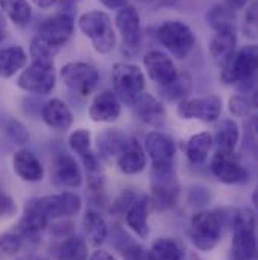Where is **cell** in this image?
Returning a JSON list of instances; mask_svg holds the SVG:
<instances>
[{
  "instance_id": "6da1fadb",
  "label": "cell",
  "mask_w": 258,
  "mask_h": 260,
  "mask_svg": "<svg viewBox=\"0 0 258 260\" xmlns=\"http://www.w3.org/2000/svg\"><path fill=\"white\" fill-rule=\"evenodd\" d=\"M257 215L245 206L233 215L231 260H255L257 257Z\"/></svg>"
},
{
  "instance_id": "7a4b0ae2",
  "label": "cell",
  "mask_w": 258,
  "mask_h": 260,
  "mask_svg": "<svg viewBox=\"0 0 258 260\" xmlns=\"http://www.w3.org/2000/svg\"><path fill=\"white\" fill-rule=\"evenodd\" d=\"M79 29L86 38H89L97 53L106 55L114 50L117 44V35L112 20L104 11H88L82 14L79 18Z\"/></svg>"
},
{
  "instance_id": "3957f363",
  "label": "cell",
  "mask_w": 258,
  "mask_h": 260,
  "mask_svg": "<svg viewBox=\"0 0 258 260\" xmlns=\"http://www.w3.org/2000/svg\"><path fill=\"white\" fill-rule=\"evenodd\" d=\"M159 43L177 59H186L196 44L194 30L183 21L169 20L157 27Z\"/></svg>"
},
{
  "instance_id": "277c9868",
  "label": "cell",
  "mask_w": 258,
  "mask_h": 260,
  "mask_svg": "<svg viewBox=\"0 0 258 260\" xmlns=\"http://www.w3.org/2000/svg\"><path fill=\"white\" fill-rule=\"evenodd\" d=\"M189 236L195 248L202 253H208L220 241L222 236V222L214 212L201 210L196 212L189 225Z\"/></svg>"
},
{
  "instance_id": "5b68a950",
  "label": "cell",
  "mask_w": 258,
  "mask_h": 260,
  "mask_svg": "<svg viewBox=\"0 0 258 260\" xmlns=\"http://www.w3.org/2000/svg\"><path fill=\"white\" fill-rule=\"evenodd\" d=\"M17 86L35 95H47L56 86V70L53 61H32L23 68Z\"/></svg>"
},
{
  "instance_id": "8992f818",
  "label": "cell",
  "mask_w": 258,
  "mask_h": 260,
  "mask_svg": "<svg viewBox=\"0 0 258 260\" xmlns=\"http://www.w3.org/2000/svg\"><path fill=\"white\" fill-rule=\"evenodd\" d=\"M257 46L249 44L231 56V59L220 70V79L227 85L252 83L257 73Z\"/></svg>"
},
{
  "instance_id": "52a82bcc",
  "label": "cell",
  "mask_w": 258,
  "mask_h": 260,
  "mask_svg": "<svg viewBox=\"0 0 258 260\" xmlns=\"http://www.w3.org/2000/svg\"><path fill=\"white\" fill-rule=\"evenodd\" d=\"M151 176H153V186H151L150 204H153L154 209L160 212L172 209L177 204L180 195V186L174 167L153 168Z\"/></svg>"
},
{
  "instance_id": "ba28073f",
  "label": "cell",
  "mask_w": 258,
  "mask_h": 260,
  "mask_svg": "<svg viewBox=\"0 0 258 260\" xmlns=\"http://www.w3.org/2000/svg\"><path fill=\"white\" fill-rule=\"evenodd\" d=\"M114 92L127 105H133L136 97L145 89V76L134 64L118 62L112 67Z\"/></svg>"
},
{
  "instance_id": "9c48e42d",
  "label": "cell",
  "mask_w": 258,
  "mask_h": 260,
  "mask_svg": "<svg viewBox=\"0 0 258 260\" xmlns=\"http://www.w3.org/2000/svg\"><path fill=\"white\" fill-rule=\"evenodd\" d=\"M59 76L64 85L80 97H88L94 92L100 82V73L92 64L88 62H66L62 65Z\"/></svg>"
},
{
  "instance_id": "30bf717a",
  "label": "cell",
  "mask_w": 258,
  "mask_h": 260,
  "mask_svg": "<svg viewBox=\"0 0 258 260\" xmlns=\"http://www.w3.org/2000/svg\"><path fill=\"white\" fill-rule=\"evenodd\" d=\"M222 99L217 95H205L185 99L177 108V114L183 120H196L202 123H214L222 114Z\"/></svg>"
},
{
  "instance_id": "8fae6325",
  "label": "cell",
  "mask_w": 258,
  "mask_h": 260,
  "mask_svg": "<svg viewBox=\"0 0 258 260\" xmlns=\"http://www.w3.org/2000/svg\"><path fill=\"white\" fill-rule=\"evenodd\" d=\"M210 170L213 176L225 185H243L249 180V171L240 164L234 153L216 150L210 162Z\"/></svg>"
},
{
  "instance_id": "7c38bea8",
  "label": "cell",
  "mask_w": 258,
  "mask_h": 260,
  "mask_svg": "<svg viewBox=\"0 0 258 260\" xmlns=\"http://www.w3.org/2000/svg\"><path fill=\"white\" fill-rule=\"evenodd\" d=\"M74 34V14L72 9H62L56 15L46 20L38 27V37L59 49L64 47Z\"/></svg>"
},
{
  "instance_id": "4fadbf2b",
  "label": "cell",
  "mask_w": 258,
  "mask_h": 260,
  "mask_svg": "<svg viewBox=\"0 0 258 260\" xmlns=\"http://www.w3.org/2000/svg\"><path fill=\"white\" fill-rule=\"evenodd\" d=\"M145 154L150 157L153 168H171L174 167L175 144L162 132H150L143 142Z\"/></svg>"
},
{
  "instance_id": "5bb4252c",
  "label": "cell",
  "mask_w": 258,
  "mask_h": 260,
  "mask_svg": "<svg viewBox=\"0 0 258 260\" xmlns=\"http://www.w3.org/2000/svg\"><path fill=\"white\" fill-rule=\"evenodd\" d=\"M121 112H123L121 100L110 89H104L98 92L92 99L88 109L89 118L94 123H101V124L115 123L121 117Z\"/></svg>"
},
{
  "instance_id": "9a60e30c",
  "label": "cell",
  "mask_w": 258,
  "mask_h": 260,
  "mask_svg": "<svg viewBox=\"0 0 258 260\" xmlns=\"http://www.w3.org/2000/svg\"><path fill=\"white\" fill-rule=\"evenodd\" d=\"M40 206L49 216V219L65 218L77 215L82 209V198L80 195L71 191H64L59 194L46 195L38 198Z\"/></svg>"
},
{
  "instance_id": "2e32d148",
  "label": "cell",
  "mask_w": 258,
  "mask_h": 260,
  "mask_svg": "<svg viewBox=\"0 0 258 260\" xmlns=\"http://www.w3.org/2000/svg\"><path fill=\"white\" fill-rule=\"evenodd\" d=\"M143 67L148 77L159 86H166L175 80L178 71L172 58L162 50H151L143 56Z\"/></svg>"
},
{
  "instance_id": "e0dca14e",
  "label": "cell",
  "mask_w": 258,
  "mask_h": 260,
  "mask_svg": "<svg viewBox=\"0 0 258 260\" xmlns=\"http://www.w3.org/2000/svg\"><path fill=\"white\" fill-rule=\"evenodd\" d=\"M115 24L121 34L124 46L127 49L136 50L140 46V40H142L140 17L137 9L131 5H126L121 9H118V14L115 17Z\"/></svg>"
},
{
  "instance_id": "ac0fdd59",
  "label": "cell",
  "mask_w": 258,
  "mask_h": 260,
  "mask_svg": "<svg viewBox=\"0 0 258 260\" xmlns=\"http://www.w3.org/2000/svg\"><path fill=\"white\" fill-rule=\"evenodd\" d=\"M49 221L50 219L46 215V212L43 210V207L40 206L38 198H30L24 204V210L17 224L15 233H18L24 239L35 238L47 227Z\"/></svg>"
},
{
  "instance_id": "d6986e66",
  "label": "cell",
  "mask_w": 258,
  "mask_h": 260,
  "mask_svg": "<svg viewBox=\"0 0 258 260\" xmlns=\"http://www.w3.org/2000/svg\"><path fill=\"white\" fill-rule=\"evenodd\" d=\"M136 118L151 127H162L166 121V112L163 105L150 92H140L133 102Z\"/></svg>"
},
{
  "instance_id": "ffe728a7",
  "label": "cell",
  "mask_w": 258,
  "mask_h": 260,
  "mask_svg": "<svg viewBox=\"0 0 258 260\" xmlns=\"http://www.w3.org/2000/svg\"><path fill=\"white\" fill-rule=\"evenodd\" d=\"M53 180L56 185L62 188L76 189L82 185L83 176L82 171L76 162V159L71 154L59 153L53 159Z\"/></svg>"
},
{
  "instance_id": "44dd1931",
  "label": "cell",
  "mask_w": 258,
  "mask_h": 260,
  "mask_svg": "<svg viewBox=\"0 0 258 260\" xmlns=\"http://www.w3.org/2000/svg\"><path fill=\"white\" fill-rule=\"evenodd\" d=\"M14 173L27 183H38L44 179V167L38 156L30 150L21 148L12 157Z\"/></svg>"
},
{
  "instance_id": "7402d4cb",
  "label": "cell",
  "mask_w": 258,
  "mask_h": 260,
  "mask_svg": "<svg viewBox=\"0 0 258 260\" xmlns=\"http://www.w3.org/2000/svg\"><path fill=\"white\" fill-rule=\"evenodd\" d=\"M117 167L121 173L134 176L146 168V154L137 139L129 138L121 153L117 156Z\"/></svg>"
},
{
  "instance_id": "603a6c76",
  "label": "cell",
  "mask_w": 258,
  "mask_h": 260,
  "mask_svg": "<svg viewBox=\"0 0 258 260\" xmlns=\"http://www.w3.org/2000/svg\"><path fill=\"white\" fill-rule=\"evenodd\" d=\"M41 118L47 127L56 132H66L74 123L69 106L61 99H52L41 108Z\"/></svg>"
},
{
  "instance_id": "cb8c5ba5",
  "label": "cell",
  "mask_w": 258,
  "mask_h": 260,
  "mask_svg": "<svg viewBox=\"0 0 258 260\" xmlns=\"http://www.w3.org/2000/svg\"><path fill=\"white\" fill-rule=\"evenodd\" d=\"M148 213H150V197L140 195L134 200V203L126 212V224L133 233H136L140 239H146L150 235V224H148Z\"/></svg>"
},
{
  "instance_id": "d4e9b609",
  "label": "cell",
  "mask_w": 258,
  "mask_h": 260,
  "mask_svg": "<svg viewBox=\"0 0 258 260\" xmlns=\"http://www.w3.org/2000/svg\"><path fill=\"white\" fill-rule=\"evenodd\" d=\"M236 46H237L236 32H216V35L210 41L208 52L213 61L222 68L234 55Z\"/></svg>"
},
{
  "instance_id": "484cf974",
  "label": "cell",
  "mask_w": 258,
  "mask_h": 260,
  "mask_svg": "<svg viewBox=\"0 0 258 260\" xmlns=\"http://www.w3.org/2000/svg\"><path fill=\"white\" fill-rule=\"evenodd\" d=\"M27 64V53L21 46L0 49V77L9 79L21 71Z\"/></svg>"
},
{
  "instance_id": "4316f807",
  "label": "cell",
  "mask_w": 258,
  "mask_h": 260,
  "mask_svg": "<svg viewBox=\"0 0 258 260\" xmlns=\"http://www.w3.org/2000/svg\"><path fill=\"white\" fill-rule=\"evenodd\" d=\"M82 227H83V235L85 238L89 241V244L92 245H101L109 235V229L107 224L104 221V218L92 209H88L83 215L82 219Z\"/></svg>"
},
{
  "instance_id": "83f0119b",
  "label": "cell",
  "mask_w": 258,
  "mask_h": 260,
  "mask_svg": "<svg viewBox=\"0 0 258 260\" xmlns=\"http://www.w3.org/2000/svg\"><path fill=\"white\" fill-rule=\"evenodd\" d=\"M150 254L153 260H185L186 248L180 239L163 236L153 242Z\"/></svg>"
},
{
  "instance_id": "f1b7e54d",
  "label": "cell",
  "mask_w": 258,
  "mask_h": 260,
  "mask_svg": "<svg viewBox=\"0 0 258 260\" xmlns=\"http://www.w3.org/2000/svg\"><path fill=\"white\" fill-rule=\"evenodd\" d=\"M213 147V136L208 132H199L192 135L185 145L186 157L194 165H202L210 154V150Z\"/></svg>"
},
{
  "instance_id": "f546056e",
  "label": "cell",
  "mask_w": 258,
  "mask_h": 260,
  "mask_svg": "<svg viewBox=\"0 0 258 260\" xmlns=\"http://www.w3.org/2000/svg\"><path fill=\"white\" fill-rule=\"evenodd\" d=\"M129 136L120 129H106L98 135L97 145L100 150V154L106 159L117 157L123 147L126 145Z\"/></svg>"
},
{
  "instance_id": "4dcf8cb0",
  "label": "cell",
  "mask_w": 258,
  "mask_h": 260,
  "mask_svg": "<svg viewBox=\"0 0 258 260\" xmlns=\"http://www.w3.org/2000/svg\"><path fill=\"white\" fill-rule=\"evenodd\" d=\"M0 11L17 27H26L32 20V8L27 0H0Z\"/></svg>"
},
{
  "instance_id": "1f68e13d",
  "label": "cell",
  "mask_w": 258,
  "mask_h": 260,
  "mask_svg": "<svg viewBox=\"0 0 258 260\" xmlns=\"http://www.w3.org/2000/svg\"><path fill=\"white\" fill-rule=\"evenodd\" d=\"M207 23L216 32H236V15L230 6L216 5L207 14Z\"/></svg>"
},
{
  "instance_id": "d6a6232c",
  "label": "cell",
  "mask_w": 258,
  "mask_h": 260,
  "mask_svg": "<svg viewBox=\"0 0 258 260\" xmlns=\"http://www.w3.org/2000/svg\"><path fill=\"white\" fill-rule=\"evenodd\" d=\"M239 141H240L239 124L231 118L224 120L220 123V126L217 127V132H216V136L213 139V142H216L219 151H228V153H234Z\"/></svg>"
},
{
  "instance_id": "836d02e7",
  "label": "cell",
  "mask_w": 258,
  "mask_h": 260,
  "mask_svg": "<svg viewBox=\"0 0 258 260\" xmlns=\"http://www.w3.org/2000/svg\"><path fill=\"white\" fill-rule=\"evenodd\" d=\"M56 260H88V245L79 236H68L55 251Z\"/></svg>"
},
{
  "instance_id": "e575fe53",
  "label": "cell",
  "mask_w": 258,
  "mask_h": 260,
  "mask_svg": "<svg viewBox=\"0 0 258 260\" xmlns=\"http://www.w3.org/2000/svg\"><path fill=\"white\" fill-rule=\"evenodd\" d=\"M192 91V77L189 73L177 74L175 80L166 86H160V94L168 102H181L188 99Z\"/></svg>"
},
{
  "instance_id": "d590c367",
  "label": "cell",
  "mask_w": 258,
  "mask_h": 260,
  "mask_svg": "<svg viewBox=\"0 0 258 260\" xmlns=\"http://www.w3.org/2000/svg\"><path fill=\"white\" fill-rule=\"evenodd\" d=\"M68 145H69L72 153H76L80 159H83L85 156L92 153V150H91V132L86 129L74 130L68 136Z\"/></svg>"
},
{
  "instance_id": "8d00e7d4",
  "label": "cell",
  "mask_w": 258,
  "mask_h": 260,
  "mask_svg": "<svg viewBox=\"0 0 258 260\" xmlns=\"http://www.w3.org/2000/svg\"><path fill=\"white\" fill-rule=\"evenodd\" d=\"M24 238L18 233H0V260H9L23 248Z\"/></svg>"
},
{
  "instance_id": "74e56055",
  "label": "cell",
  "mask_w": 258,
  "mask_h": 260,
  "mask_svg": "<svg viewBox=\"0 0 258 260\" xmlns=\"http://www.w3.org/2000/svg\"><path fill=\"white\" fill-rule=\"evenodd\" d=\"M58 52H59V49L53 47L52 44H49L38 35L30 41L29 55H30L32 61H52L58 55Z\"/></svg>"
},
{
  "instance_id": "f35d334b",
  "label": "cell",
  "mask_w": 258,
  "mask_h": 260,
  "mask_svg": "<svg viewBox=\"0 0 258 260\" xmlns=\"http://www.w3.org/2000/svg\"><path fill=\"white\" fill-rule=\"evenodd\" d=\"M5 133L15 145H24L29 141V130L17 118H9L6 121Z\"/></svg>"
},
{
  "instance_id": "ab89813d",
  "label": "cell",
  "mask_w": 258,
  "mask_h": 260,
  "mask_svg": "<svg viewBox=\"0 0 258 260\" xmlns=\"http://www.w3.org/2000/svg\"><path fill=\"white\" fill-rule=\"evenodd\" d=\"M254 108V103H251L246 97L242 95H233L228 100V109L234 117H248Z\"/></svg>"
},
{
  "instance_id": "60d3db41",
  "label": "cell",
  "mask_w": 258,
  "mask_h": 260,
  "mask_svg": "<svg viewBox=\"0 0 258 260\" xmlns=\"http://www.w3.org/2000/svg\"><path fill=\"white\" fill-rule=\"evenodd\" d=\"M243 34L249 40L257 38V2H252L251 6L246 9L243 20Z\"/></svg>"
},
{
  "instance_id": "b9f144b4",
  "label": "cell",
  "mask_w": 258,
  "mask_h": 260,
  "mask_svg": "<svg viewBox=\"0 0 258 260\" xmlns=\"http://www.w3.org/2000/svg\"><path fill=\"white\" fill-rule=\"evenodd\" d=\"M123 256H124V260H153L150 250L131 241H129L127 245L123 248Z\"/></svg>"
},
{
  "instance_id": "7bdbcfd3",
  "label": "cell",
  "mask_w": 258,
  "mask_h": 260,
  "mask_svg": "<svg viewBox=\"0 0 258 260\" xmlns=\"http://www.w3.org/2000/svg\"><path fill=\"white\" fill-rule=\"evenodd\" d=\"M137 198V195L131 191H123L121 194L117 197L115 203H112V210L117 213H126L129 210V207L134 203V200Z\"/></svg>"
},
{
  "instance_id": "ee69618b",
  "label": "cell",
  "mask_w": 258,
  "mask_h": 260,
  "mask_svg": "<svg viewBox=\"0 0 258 260\" xmlns=\"http://www.w3.org/2000/svg\"><path fill=\"white\" fill-rule=\"evenodd\" d=\"M17 213V203L15 200L5 191H0V219L12 218Z\"/></svg>"
},
{
  "instance_id": "f6af8a7d",
  "label": "cell",
  "mask_w": 258,
  "mask_h": 260,
  "mask_svg": "<svg viewBox=\"0 0 258 260\" xmlns=\"http://www.w3.org/2000/svg\"><path fill=\"white\" fill-rule=\"evenodd\" d=\"M88 260H117L106 250H95Z\"/></svg>"
},
{
  "instance_id": "bcb514c9",
  "label": "cell",
  "mask_w": 258,
  "mask_h": 260,
  "mask_svg": "<svg viewBox=\"0 0 258 260\" xmlns=\"http://www.w3.org/2000/svg\"><path fill=\"white\" fill-rule=\"evenodd\" d=\"M109 9H121L127 5V0H100Z\"/></svg>"
},
{
  "instance_id": "7dc6e473",
  "label": "cell",
  "mask_w": 258,
  "mask_h": 260,
  "mask_svg": "<svg viewBox=\"0 0 258 260\" xmlns=\"http://www.w3.org/2000/svg\"><path fill=\"white\" fill-rule=\"evenodd\" d=\"M6 37V18H5V14L0 11V44L3 43Z\"/></svg>"
},
{
  "instance_id": "c3c4849f",
  "label": "cell",
  "mask_w": 258,
  "mask_h": 260,
  "mask_svg": "<svg viewBox=\"0 0 258 260\" xmlns=\"http://www.w3.org/2000/svg\"><path fill=\"white\" fill-rule=\"evenodd\" d=\"M249 0H227V6H230L231 9H242V8H245L246 6V3H248Z\"/></svg>"
},
{
  "instance_id": "681fc988",
  "label": "cell",
  "mask_w": 258,
  "mask_h": 260,
  "mask_svg": "<svg viewBox=\"0 0 258 260\" xmlns=\"http://www.w3.org/2000/svg\"><path fill=\"white\" fill-rule=\"evenodd\" d=\"M38 8H41V9H49V8H52L58 0H32Z\"/></svg>"
},
{
  "instance_id": "f907efd6",
  "label": "cell",
  "mask_w": 258,
  "mask_h": 260,
  "mask_svg": "<svg viewBox=\"0 0 258 260\" xmlns=\"http://www.w3.org/2000/svg\"><path fill=\"white\" fill-rule=\"evenodd\" d=\"M61 2V5L64 6V9H72V6L79 2V0H58Z\"/></svg>"
},
{
  "instance_id": "816d5d0a",
  "label": "cell",
  "mask_w": 258,
  "mask_h": 260,
  "mask_svg": "<svg viewBox=\"0 0 258 260\" xmlns=\"http://www.w3.org/2000/svg\"><path fill=\"white\" fill-rule=\"evenodd\" d=\"M143 2H153V0H143Z\"/></svg>"
}]
</instances>
